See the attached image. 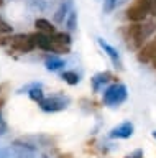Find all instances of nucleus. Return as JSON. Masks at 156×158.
Here are the masks:
<instances>
[{"mask_svg":"<svg viewBox=\"0 0 156 158\" xmlns=\"http://www.w3.org/2000/svg\"><path fill=\"white\" fill-rule=\"evenodd\" d=\"M7 43H10V38H2L0 36V46H3V44H7Z\"/></svg>","mask_w":156,"mask_h":158,"instance_id":"obj_25","label":"nucleus"},{"mask_svg":"<svg viewBox=\"0 0 156 158\" xmlns=\"http://www.w3.org/2000/svg\"><path fill=\"white\" fill-rule=\"evenodd\" d=\"M53 40H56V41H61V43H66V44H71V36L69 33H64V31H59V33H54L53 35Z\"/></svg>","mask_w":156,"mask_h":158,"instance_id":"obj_20","label":"nucleus"},{"mask_svg":"<svg viewBox=\"0 0 156 158\" xmlns=\"http://www.w3.org/2000/svg\"><path fill=\"white\" fill-rule=\"evenodd\" d=\"M150 13L156 15V0H153V2H151V10H150Z\"/></svg>","mask_w":156,"mask_h":158,"instance_id":"obj_24","label":"nucleus"},{"mask_svg":"<svg viewBox=\"0 0 156 158\" xmlns=\"http://www.w3.org/2000/svg\"><path fill=\"white\" fill-rule=\"evenodd\" d=\"M35 148L30 145H13L5 150H0V158H25L26 155H31Z\"/></svg>","mask_w":156,"mask_h":158,"instance_id":"obj_6","label":"nucleus"},{"mask_svg":"<svg viewBox=\"0 0 156 158\" xmlns=\"http://www.w3.org/2000/svg\"><path fill=\"white\" fill-rule=\"evenodd\" d=\"M151 7L143 0H135L133 3L126 8V18L131 23H141L145 20V17L150 13Z\"/></svg>","mask_w":156,"mask_h":158,"instance_id":"obj_3","label":"nucleus"},{"mask_svg":"<svg viewBox=\"0 0 156 158\" xmlns=\"http://www.w3.org/2000/svg\"><path fill=\"white\" fill-rule=\"evenodd\" d=\"M35 27L40 33H45V35H50V36H53V35L56 33V28L54 25H53L51 22H48L46 18H36L35 20Z\"/></svg>","mask_w":156,"mask_h":158,"instance_id":"obj_12","label":"nucleus"},{"mask_svg":"<svg viewBox=\"0 0 156 158\" xmlns=\"http://www.w3.org/2000/svg\"><path fill=\"white\" fill-rule=\"evenodd\" d=\"M66 27L69 31H74V30L77 28V13L76 12H69V15H67V18H66Z\"/></svg>","mask_w":156,"mask_h":158,"instance_id":"obj_19","label":"nucleus"},{"mask_svg":"<svg viewBox=\"0 0 156 158\" xmlns=\"http://www.w3.org/2000/svg\"><path fill=\"white\" fill-rule=\"evenodd\" d=\"M97 43H99V46L104 49V53L107 54V56L110 58V61H112V64H114L115 68H118V69H122V59H120V54H118V51L112 46V44H109L107 41H104L102 38H97Z\"/></svg>","mask_w":156,"mask_h":158,"instance_id":"obj_10","label":"nucleus"},{"mask_svg":"<svg viewBox=\"0 0 156 158\" xmlns=\"http://www.w3.org/2000/svg\"><path fill=\"white\" fill-rule=\"evenodd\" d=\"M5 132H7V123H5V120L2 118V114H0V135H3Z\"/></svg>","mask_w":156,"mask_h":158,"instance_id":"obj_22","label":"nucleus"},{"mask_svg":"<svg viewBox=\"0 0 156 158\" xmlns=\"http://www.w3.org/2000/svg\"><path fill=\"white\" fill-rule=\"evenodd\" d=\"M112 81V74L109 71H104V73H99L95 74L94 77L90 79V86H92V91L94 92H100L104 86H107Z\"/></svg>","mask_w":156,"mask_h":158,"instance_id":"obj_11","label":"nucleus"},{"mask_svg":"<svg viewBox=\"0 0 156 158\" xmlns=\"http://www.w3.org/2000/svg\"><path fill=\"white\" fill-rule=\"evenodd\" d=\"M133 123L131 122H122L120 125L114 127L109 133L110 138H130L133 135Z\"/></svg>","mask_w":156,"mask_h":158,"instance_id":"obj_9","label":"nucleus"},{"mask_svg":"<svg viewBox=\"0 0 156 158\" xmlns=\"http://www.w3.org/2000/svg\"><path fill=\"white\" fill-rule=\"evenodd\" d=\"M10 44L13 49H17L20 53H30L31 49H35V44H33L30 35H15V36L10 38Z\"/></svg>","mask_w":156,"mask_h":158,"instance_id":"obj_7","label":"nucleus"},{"mask_svg":"<svg viewBox=\"0 0 156 158\" xmlns=\"http://www.w3.org/2000/svg\"><path fill=\"white\" fill-rule=\"evenodd\" d=\"M62 79L69 84V86H76V84H79V74L74 73V71H64L62 73Z\"/></svg>","mask_w":156,"mask_h":158,"instance_id":"obj_17","label":"nucleus"},{"mask_svg":"<svg viewBox=\"0 0 156 158\" xmlns=\"http://www.w3.org/2000/svg\"><path fill=\"white\" fill-rule=\"evenodd\" d=\"M67 5L66 3H62L59 8L56 10V13H54V22L56 23H64L66 22V18H67Z\"/></svg>","mask_w":156,"mask_h":158,"instance_id":"obj_16","label":"nucleus"},{"mask_svg":"<svg viewBox=\"0 0 156 158\" xmlns=\"http://www.w3.org/2000/svg\"><path fill=\"white\" fill-rule=\"evenodd\" d=\"M31 40H33V44H35V48H40L43 49V51H50L53 53V38L50 36V35H45V33H33L30 35Z\"/></svg>","mask_w":156,"mask_h":158,"instance_id":"obj_8","label":"nucleus"},{"mask_svg":"<svg viewBox=\"0 0 156 158\" xmlns=\"http://www.w3.org/2000/svg\"><path fill=\"white\" fill-rule=\"evenodd\" d=\"M13 31V27L10 23H7L5 20H3L2 17H0V35H8Z\"/></svg>","mask_w":156,"mask_h":158,"instance_id":"obj_21","label":"nucleus"},{"mask_svg":"<svg viewBox=\"0 0 156 158\" xmlns=\"http://www.w3.org/2000/svg\"><path fill=\"white\" fill-rule=\"evenodd\" d=\"M153 137H154V138H156V130H154V132H153Z\"/></svg>","mask_w":156,"mask_h":158,"instance_id":"obj_27","label":"nucleus"},{"mask_svg":"<svg viewBox=\"0 0 156 158\" xmlns=\"http://www.w3.org/2000/svg\"><path fill=\"white\" fill-rule=\"evenodd\" d=\"M45 66L48 71H59V69L64 68V61L56 56H48L46 61H45Z\"/></svg>","mask_w":156,"mask_h":158,"instance_id":"obj_13","label":"nucleus"},{"mask_svg":"<svg viewBox=\"0 0 156 158\" xmlns=\"http://www.w3.org/2000/svg\"><path fill=\"white\" fill-rule=\"evenodd\" d=\"M2 5H3V0H0V7H2Z\"/></svg>","mask_w":156,"mask_h":158,"instance_id":"obj_26","label":"nucleus"},{"mask_svg":"<svg viewBox=\"0 0 156 158\" xmlns=\"http://www.w3.org/2000/svg\"><path fill=\"white\" fill-rule=\"evenodd\" d=\"M28 96H30L31 101H35L40 104L43 99H45V94H43V89H41V84H35L30 91H28Z\"/></svg>","mask_w":156,"mask_h":158,"instance_id":"obj_15","label":"nucleus"},{"mask_svg":"<svg viewBox=\"0 0 156 158\" xmlns=\"http://www.w3.org/2000/svg\"><path fill=\"white\" fill-rule=\"evenodd\" d=\"M51 38H53V36H51ZM69 49H71V44H66V43H61V41L53 40V53L66 54V53H69Z\"/></svg>","mask_w":156,"mask_h":158,"instance_id":"obj_18","label":"nucleus"},{"mask_svg":"<svg viewBox=\"0 0 156 158\" xmlns=\"http://www.w3.org/2000/svg\"><path fill=\"white\" fill-rule=\"evenodd\" d=\"M126 96H128L126 86L117 82V84L109 86L104 91V94H102V102H104L107 107H117V106H120V104H123L126 101Z\"/></svg>","mask_w":156,"mask_h":158,"instance_id":"obj_2","label":"nucleus"},{"mask_svg":"<svg viewBox=\"0 0 156 158\" xmlns=\"http://www.w3.org/2000/svg\"><path fill=\"white\" fill-rule=\"evenodd\" d=\"M128 0H104V5H102V10H104V13H112L115 12L117 8H120L123 3H126Z\"/></svg>","mask_w":156,"mask_h":158,"instance_id":"obj_14","label":"nucleus"},{"mask_svg":"<svg viewBox=\"0 0 156 158\" xmlns=\"http://www.w3.org/2000/svg\"><path fill=\"white\" fill-rule=\"evenodd\" d=\"M126 158H143V152H141V150H136V152L131 153V155H128Z\"/></svg>","mask_w":156,"mask_h":158,"instance_id":"obj_23","label":"nucleus"},{"mask_svg":"<svg viewBox=\"0 0 156 158\" xmlns=\"http://www.w3.org/2000/svg\"><path fill=\"white\" fill-rule=\"evenodd\" d=\"M148 27L150 25H143V23H130L123 30V38L126 46L133 49V51H140L143 48V44L146 43V38L151 33V28Z\"/></svg>","mask_w":156,"mask_h":158,"instance_id":"obj_1","label":"nucleus"},{"mask_svg":"<svg viewBox=\"0 0 156 158\" xmlns=\"http://www.w3.org/2000/svg\"><path fill=\"white\" fill-rule=\"evenodd\" d=\"M136 58H138L140 63L151 64V68L156 69V36L143 44V48L138 51Z\"/></svg>","mask_w":156,"mask_h":158,"instance_id":"obj_5","label":"nucleus"},{"mask_svg":"<svg viewBox=\"0 0 156 158\" xmlns=\"http://www.w3.org/2000/svg\"><path fill=\"white\" fill-rule=\"evenodd\" d=\"M69 104V99L64 97V96H50V97H45L43 101L38 104L40 109L43 112H59V110H64Z\"/></svg>","mask_w":156,"mask_h":158,"instance_id":"obj_4","label":"nucleus"}]
</instances>
